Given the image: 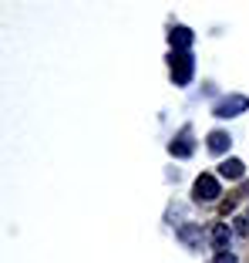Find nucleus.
<instances>
[{"instance_id":"obj_1","label":"nucleus","mask_w":249,"mask_h":263,"mask_svg":"<svg viewBox=\"0 0 249 263\" xmlns=\"http://www.w3.org/2000/svg\"><path fill=\"white\" fill-rule=\"evenodd\" d=\"M169 71H172V81L179 88H185L189 81H192V74H195V64H192V54H179V51H172V58H169Z\"/></svg>"},{"instance_id":"obj_2","label":"nucleus","mask_w":249,"mask_h":263,"mask_svg":"<svg viewBox=\"0 0 249 263\" xmlns=\"http://www.w3.org/2000/svg\"><path fill=\"white\" fill-rule=\"evenodd\" d=\"M192 196L199 202H216L219 196H222V189H219V179L212 176V172H202V176L195 179V186H192Z\"/></svg>"},{"instance_id":"obj_3","label":"nucleus","mask_w":249,"mask_h":263,"mask_svg":"<svg viewBox=\"0 0 249 263\" xmlns=\"http://www.w3.org/2000/svg\"><path fill=\"white\" fill-rule=\"evenodd\" d=\"M242 111H249V98L246 95H226V98L212 108V115L216 118H236V115H242Z\"/></svg>"},{"instance_id":"obj_4","label":"nucleus","mask_w":249,"mask_h":263,"mask_svg":"<svg viewBox=\"0 0 249 263\" xmlns=\"http://www.w3.org/2000/svg\"><path fill=\"white\" fill-rule=\"evenodd\" d=\"M192 148L195 145H192V132H189V128H182L179 135L169 142V152L175 155V159H189V155H192Z\"/></svg>"},{"instance_id":"obj_5","label":"nucleus","mask_w":249,"mask_h":263,"mask_svg":"<svg viewBox=\"0 0 249 263\" xmlns=\"http://www.w3.org/2000/svg\"><path fill=\"white\" fill-rule=\"evenodd\" d=\"M192 31L189 27H172V34H169V44H172V51H179V54H185L189 47H192Z\"/></svg>"},{"instance_id":"obj_6","label":"nucleus","mask_w":249,"mask_h":263,"mask_svg":"<svg viewBox=\"0 0 249 263\" xmlns=\"http://www.w3.org/2000/svg\"><path fill=\"white\" fill-rule=\"evenodd\" d=\"M205 145H209V152L222 155V152H229V145H233V139H229L226 132H209V139H205Z\"/></svg>"},{"instance_id":"obj_7","label":"nucleus","mask_w":249,"mask_h":263,"mask_svg":"<svg viewBox=\"0 0 249 263\" xmlns=\"http://www.w3.org/2000/svg\"><path fill=\"white\" fill-rule=\"evenodd\" d=\"M179 240L185 243V247H199V240H202V230L195 223H182L179 226Z\"/></svg>"},{"instance_id":"obj_8","label":"nucleus","mask_w":249,"mask_h":263,"mask_svg":"<svg viewBox=\"0 0 249 263\" xmlns=\"http://www.w3.org/2000/svg\"><path fill=\"white\" fill-rule=\"evenodd\" d=\"M229 240H233V230H229L226 223H216V226H212V247H216V250H226Z\"/></svg>"},{"instance_id":"obj_9","label":"nucleus","mask_w":249,"mask_h":263,"mask_svg":"<svg viewBox=\"0 0 249 263\" xmlns=\"http://www.w3.org/2000/svg\"><path fill=\"white\" fill-rule=\"evenodd\" d=\"M242 172H246V165L239 159H226V162L219 165V176L222 179H242Z\"/></svg>"},{"instance_id":"obj_10","label":"nucleus","mask_w":249,"mask_h":263,"mask_svg":"<svg viewBox=\"0 0 249 263\" xmlns=\"http://www.w3.org/2000/svg\"><path fill=\"white\" fill-rule=\"evenodd\" d=\"M236 233H239V236H249V216H239V219H236Z\"/></svg>"},{"instance_id":"obj_11","label":"nucleus","mask_w":249,"mask_h":263,"mask_svg":"<svg viewBox=\"0 0 249 263\" xmlns=\"http://www.w3.org/2000/svg\"><path fill=\"white\" fill-rule=\"evenodd\" d=\"M216 263H236V253H229V250H219V253H216Z\"/></svg>"}]
</instances>
